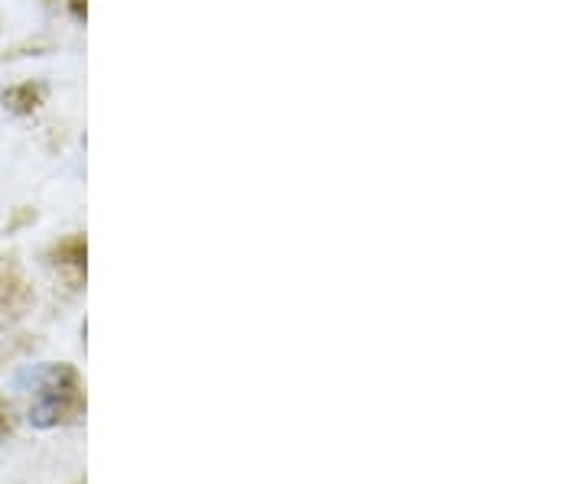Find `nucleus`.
<instances>
[{
	"mask_svg": "<svg viewBox=\"0 0 585 484\" xmlns=\"http://www.w3.org/2000/svg\"><path fill=\"white\" fill-rule=\"evenodd\" d=\"M85 257H88V244L82 234H69L59 244L49 247V260L52 267H59L65 277H69L72 286H78L85 280Z\"/></svg>",
	"mask_w": 585,
	"mask_h": 484,
	"instance_id": "7ed1b4c3",
	"label": "nucleus"
},
{
	"mask_svg": "<svg viewBox=\"0 0 585 484\" xmlns=\"http://www.w3.org/2000/svg\"><path fill=\"white\" fill-rule=\"evenodd\" d=\"M43 101H46V88L36 82H20L10 91H4V104L13 114H33Z\"/></svg>",
	"mask_w": 585,
	"mask_h": 484,
	"instance_id": "20e7f679",
	"label": "nucleus"
},
{
	"mask_svg": "<svg viewBox=\"0 0 585 484\" xmlns=\"http://www.w3.org/2000/svg\"><path fill=\"white\" fill-rule=\"evenodd\" d=\"M75 484H85V481H75Z\"/></svg>",
	"mask_w": 585,
	"mask_h": 484,
	"instance_id": "423d86ee",
	"label": "nucleus"
},
{
	"mask_svg": "<svg viewBox=\"0 0 585 484\" xmlns=\"http://www.w3.org/2000/svg\"><path fill=\"white\" fill-rule=\"evenodd\" d=\"M88 397L85 384L72 364H49L39 374V384L30 400V423L39 429H59L72 426L85 416Z\"/></svg>",
	"mask_w": 585,
	"mask_h": 484,
	"instance_id": "f257e3e1",
	"label": "nucleus"
},
{
	"mask_svg": "<svg viewBox=\"0 0 585 484\" xmlns=\"http://www.w3.org/2000/svg\"><path fill=\"white\" fill-rule=\"evenodd\" d=\"M13 429H17V420H13V410H10V403L0 397V439H7Z\"/></svg>",
	"mask_w": 585,
	"mask_h": 484,
	"instance_id": "39448f33",
	"label": "nucleus"
},
{
	"mask_svg": "<svg viewBox=\"0 0 585 484\" xmlns=\"http://www.w3.org/2000/svg\"><path fill=\"white\" fill-rule=\"evenodd\" d=\"M33 306V286L17 257H0V332L17 325Z\"/></svg>",
	"mask_w": 585,
	"mask_h": 484,
	"instance_id": "f03ea898",
	"label": "nucleus"
}]
</instances>
